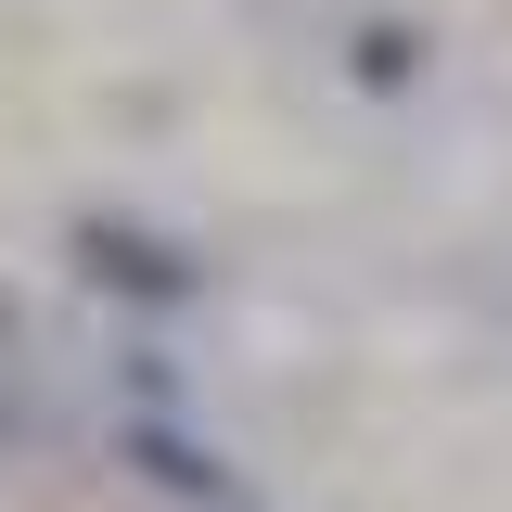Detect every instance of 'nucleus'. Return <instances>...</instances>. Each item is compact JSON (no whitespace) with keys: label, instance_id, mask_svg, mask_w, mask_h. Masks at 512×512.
<instances>
[{"label":"nucleus","instance_id":"f257e3e1","mask_svg":"<svg viewBox=\"0 0 512 512\" xmlns=\"http://www.w3.org/2000/svg\"><path fill=\"white\" fill-rule=\"evenodd\" d=\"M77 269H90L103 295H154V308H180V295H192L180 256L154 244V231H116V218H77Z\"/></svg>","mask_w":512,"mask_h":512},{"label":"nucleus","instance_id":"f03ea898","mask_svg":"<svg viewBox=\"0 0 512 512\" xmlns=\"http://www.w3.org/2000/svg\"><path fill=\"white\" fill-rule=\"evenodd\" d=\"M128 461H141L154 487H192V500H218V487H231V474H218L192 436H167V423H141V436H128Z\"/></svg>","mask_w":512,"mask_h":512}]
</instances>
